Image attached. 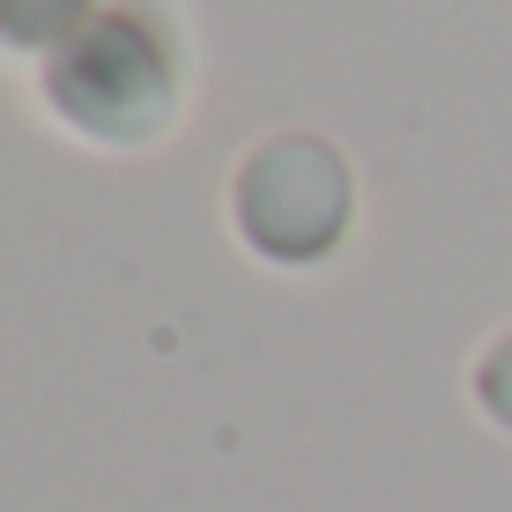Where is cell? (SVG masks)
Segmentation results:
<instances>
[{"mask_svg": "<svg viewBox=\"0 0 512 512\" xmlns=\"http://www.w3.org/2000/svg\"><path fill=\"white\" fill-rule=\"evenodd\" d=\"M90 23V0H0V45H67Z\"/></svg>", "mask_w": 512, "mask_h": 512, "instance_id": "cell-3", "label": "cell"}, {"mask_svg": "<svg viewBox=\"0 0 512 512\" xmlns=\"http://www.w3.org/2000/svg\"><path fill=\"white\" fill-rule=\"evenodd\" d=\"M171 90H179L171 45L134 8L90 15L45 67V97L60 104V119L97 141H149L171 119Z\"/></svg>", "mask_w": 512, "mask_h": 512, "instance_id": "cell-1", "label": "cell"}, {"mask_svg": "<svg viewBox=\"0 0 512 512\" xmlns=\"http://www.w3.org/2000/svg\"><path fill=\"white\" fill-rule=\"evenodd\" d=\"M342 216H349V179L320 141H275L238 179V223L275 260H320L342 238Z\"/></svg>", "mask_w": 512, "mask_h": 512, "instance_id": "cell-2", "label": "cell"}, {"mask_svg": "<svg viewBox=\"0 0 512 512\" xmlns=\"http://www.w3.org/2000/svg\"><path fill=\"white\" fill-rule=\"evenodd\" d=\"M483 401H490V416L512 423V342L490 349V364H483Z\"/></svg>", "mask_w": 512, "mask_h": 512, "instance_id": "cell-4", "label": "cell"}]
</instances>
